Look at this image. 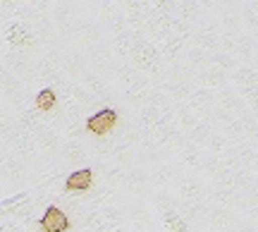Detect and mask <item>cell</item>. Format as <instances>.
<instances>
[{
	"label": "cell",
	"instance_id": "7",
	"mask_svg": "<svg viewBox=\"0 0 258 232\" xmlns=\"http://www.w3.org/2000/svg\"><path fill=\"white\" fill-rule=\"evenodd\" d=\"M253 10H256V12H258V5H253Z\"/></svg>",
	"mask_w": 258,
	"mask_h": 232
},
{
	"label": "cell",
	"instance_id": "3",
	"mask_svg": "<svg viewBox=\"0 0 258 232\" xmlns=\"http://www.w3.org/2000/svg\"><path fill=\"white\" fill-rule=\"evenodd\" d=\"M93 187V170L91 167H79L67 175L64 180V192H89Z\"/></svg>",
	"mask_w": 258,
	"mask_h": 232
},
{
	"label": "cell",
	"instance_id": "1",
	"mask_svg": "<svg viewBox=\"0 0 258 232\" xmlns=\"http://www.w3.org/2000/svg\"><path fill=\"white\" fill-rule=\"evenodd\" d=\"M117 122H120V112L115 108H101V110H96L93 115L86 118V132H91L93 137L103 139L117 127Z\"/></svg>",
	"mask_w": 258,
	"mask_h": 232
},
{
	"label": "cell",
	"instance_id": "5",
	"mask_svg": "<svg viewBox=\"0 0 258 232\" xmlns=\"http://www.w3.org/2000/svg\"><path fill=\"white\" fill-rule=\"evenodd\" d=\"M8 41L12 46H27V43L34 41V36H31V31L24 24H12L8 29Z\"/></svg>",
	"mask_w": 258,
	"mask_h": 232
},
{
	"label": "cell",
	"instance_id": "4",
	"mask_svg": "<svg viewBox=\"0 0 258 232\" xmlns=\"http://www.w3.org/2000/svg\"><path fill=\"white\" fill-rule=\"evenodd\" d=\"M34 105H36L41 112H50L57 105V93H55V89H50V86L41 89V91L36 93V98H34Z\"/></svg>",
	"mask_w": 258,
	"mask_h": 232
},
{
	"label": "cell",
	"instance_id": "2",
	"mask_svg": "<svg viewBox=\"0 0 258 232\" xmlns=\"http://www.w3.org/2000/svg\"><path fill=\"white\" fill-rule=\"evenodd\" d=\"M38 227L43 232H70L72 223H70V218H67V213L62 208L48 206L43 211V215H41V220H38Z\"/></svg>",
	"mask_w": 258,
	"mask_h": 232
},
{
	"label": "cell",
	"instance_id": "6",
	"mask_svg": "<svg viewBox=\"0 0 258 232\" xmlns=\"http://www.w3.org/2000/svg\"><path fill=\"white\" fill-rule=\"evenodd\" d=\"M165 223H167V227H172L175 232H189V225H186L177 213H167L165 215Z\"/></svg>",
	"mask_w": 258,
	"mask_h": 232
}]
</instances>
